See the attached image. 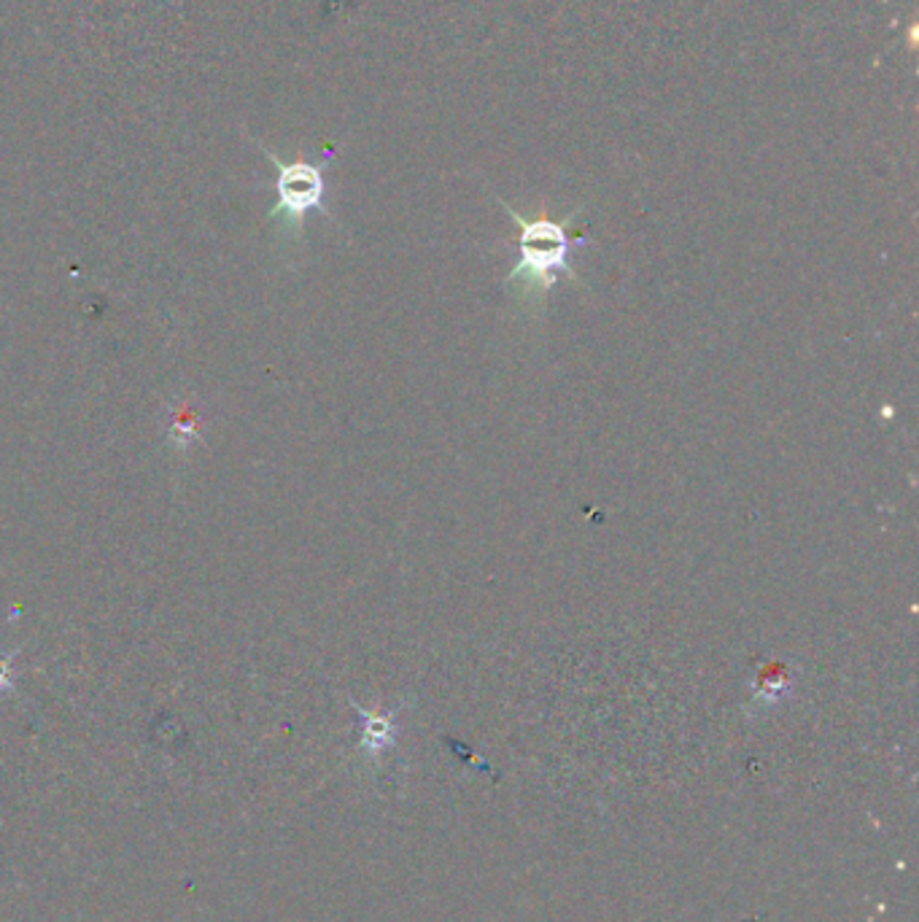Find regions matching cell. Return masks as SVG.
<instances>
[{
	"instance_id": "obj_3",
	"label": "cell",
	"mask_w": 919,
	"mask_h": 922,
	"mask_svg": "<svg viewBox=\"0 0 919 922\" xmlns=\"http://www.w3.org/2000/svg\"><path fill=\"white\" fill-rule=\"evenodd\" d=\"M359 715L364 717V736L362 745L372 752H381L383 747H388L394 742V715L388 712H368L359 710Z\"/></svg>"
},
{
	"instance_id": "obj_1",
	"label": "cell",
	"mask_w": 919,
	"mask_h": 922,
	"mask_svg": "<svg viewBox=\"0 0 919 922\" xmlns=\"http://www.w3.org/2000/svg\"><path fill=\"white\" fill-rule=\"evenodd\" d=\"M510 219L521 227V259L513 270H510L504 283H523L526 294H537L545 297L552 287H556L558 272L574 278L578 272L569 268V252H572V237H569L567 224L574 222V213H569L563 222H552V219H523L521 213L513 211L508 202H502Z\"/></svg>"
},
{
	"instance_id": "obj_5",
	"label": "cell",
	"mask_w": 919,
	"mask_h": 922,
	"mask_svg": "<svg viewBox=\"0 0 919 922\" xmlns=\"http://www.w3.org/2000/svg\"><path fill=\"white\" fill-rule=\"evenodd\" d=\"M14 682V655L0 651V693L9 691Z\"/></svg>"
},
{
	"instance_id": "obj_4",
	"label": "cell",
	"mask_w": 919,
	"mask_h": 922,
	"mask_svg": "<svg viewBox=\"0 0 919 922\" xmlns=\"http://www.w3.org/2000/svg\"><path fill=\"white\" fill-rule=\"evenodd\" d=\"M195 434H197L195 413H189V410H182V413L173 416L171 437H173V443H176V448H184V445H189Z\"/></svg>"
},
{
	"instance_id": "obj_2",
	"label": "cell",
	"mask_w": 919,
	"mask_h": 922,
	"mask_svg": "<svg viewBox=\"0 0 919 922\" xmlns=\"http://www.w3.org/2000/svg\"><path fill=\"white\" fill-rule=\"evenodd\" d=\"M272 165L278 167V206L272 208L270 217H283L289 227L300 230L302 219L311 211L327 213L324 206V165H313V162H281L276 154L267 152Z\"/></svg>"
}]
</instances>
